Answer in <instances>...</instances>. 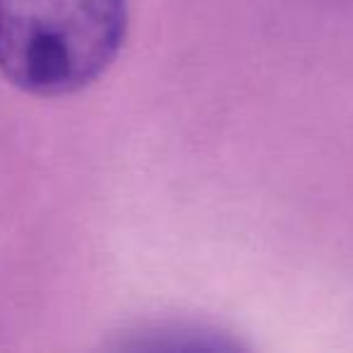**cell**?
<instances>
[{"label":"cell","mask_w":353,"mask_h":353,"mask_svg":"<svg viewBox=\"0 0 353 353\" xmlns=\"http://www.w3.org/2000/svg\"><path fill=\"white\" fill-rule=\"evenodd\" d=\"M126 27V0H0V73L30 94H73L114 63Z\"/></svg>","instance_id":"6da1fadb"}]
</instances>
